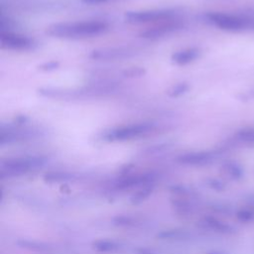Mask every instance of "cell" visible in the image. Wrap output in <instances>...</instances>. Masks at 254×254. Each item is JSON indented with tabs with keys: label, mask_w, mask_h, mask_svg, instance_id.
Here are the masks:
<instances>
[{
	"label": "cell",
	"mask_w": 254,
	"mask_h": 254,
	"mask_svg": "<svg viewBox=\"0 0 254 254\" xmlns=\"http://www.w3.org/2000/svg\"><path fill=\"white\" fill-rule=\"evenodd\" d=\"M189 84L187 82H180L174 86H172V88L169 89L168 91V95L171 97H177L180 96L182 94H184L185 92L188 91L189 89Z\"/></svg>",
	"instance_id": "cell-21"
},
{
	"label": "cell",
	"mask_w": 254,
	"mask_h": 254,
	"mask_svg": "<svg viewBox=\"0 0 254 254\" xmlns=\"http://www.w3.org/2000/svg\"><path fill=\"white\" fill-rule=\"evenodd\" d=\"M0 43L3 49L18 52L33 51L37 47V42L33 38L11 31H1Z\"/></svg>",
	"instance_id": "cell-7"
},
{
	"label": "cell",
	"mask_w": 254,
	"mask_h": 254,
	"mask_svg": "<svg viewBox=\"0 0 254 254\" xmlns=\"http://www.w3.org/2000/svg\"><path fill=\"white\" fill-rule=\"evenodd\" d=\"M208 254H221V253H218V252H212V253H208Z\"/></svg>",
	"instance_id": "cell-27"
},
{
	"label": "cell",
	"mask_w": 254,
	"mask_h": 254,
	"mask_svg": "<svg viewBox=\"0 0 254 254\" xmlns=\"http://www.w3.org/2000/svg\"><path fill=\"white\" fill-rule=\"evenodd\" d=\"M215 158L213 152L209 151H195V152H188L180 155L177 158V162L181 165L185 166H192V167H201L210 164Z\"/></svg>",
	"instance_id": "cell-10"
},
{
	"label": "cell",
	"mask_w": 254,
	"mask_h": 254,
	"mask_svg": "<svg viewBox=\"0 0 254 254\" xmlns=\"http://www.w3.org/2000/svg\"><path fill=\"white\" fill-rule=\"evenodd\" d=\"M144 73V69L141 67H131L129 69H126L124 72V75L134 77V76H140Z\"/></svg>",
	"instance_id": "cell-23"
},
{
	"label": "cell",
	"mask_w": 254,
	"mask_h": 254,
	"mask_svg": "<svg viewBox=\"0 0 254 254\" xmlns=\"http://www.w3.org/2000/svg\"><path fill=\"white\" fill-rule=\"evenodd\" d=\"M48 162L46 156L26 155L3 159L0 162V177L13 179L26 176L42 169Z\"/></svg>",
	"instance_id": "cell-2"
},
{
	"label": "cell",
	"mask_w": 254,
	"mask_h": 254,
	"mask_svg": "<svg viewBox=\"0 0 254 254\" xmlns=\"http://www.w3.org/2000/svg\"><path fill=\"white\" fill-rule=\"evenodd\" d=\"M176 18H178V12L173 9L129 11L125 14V20L130 24L161 23Z\"/></svg>",
	"instance_id": "cell-6"
},
{
	"label": "cell",
	"mask_w": 254,
	"mask_h": 254,
	"mask_svg": "<svg viewBox=\"0 0 254 254\" xmlns=\"http://www.w3.org/2000/svg\"><path fill=\"white\" fill-rule=\"evenodd\" d=\"M192 233L184 228H171L165 229L157 233V238L170 242H186L192 238Z\"/></svg>",
	"instance_id": "cell-11"
},
{
	"label": "cell",
	"mask_w": 254,
	"mask_h": 254,
	"mask_svg": "<svg viewBox=\"0 0 254 254\" xmlns=\"http://www.w3.org/2000/svg\"><path fill=\"white\" fill-rule=\"evenodd\" d=\"M155 188H156V184H149L137 189V190L134 191L133 195L130 198L131 202L133 204H138L143 202L154 192Z\"/></svg>",
	"instance_id": "cell-16"
},
{
	"label": "cell",
	"mask_w": 254,
	"mask_h": 254,
	"mask_svg": "<svg viewBox=\"0 0 254 254\" xmlns=\"http://www.w3.org/2000/svg\"><path fill=\"white\" fill-rule=\"evenodd\" d=\"M237 218L240 220V221H251L254 217V214L252 211L248 210V209H241L237 212Z\"/></svg>",
	"instance_id": "cell-22"
},
{
	"label": "cell",
	"mask_w": 254,
	"mask_h": 254,
	"mask_svg": "<svg viewBox=\"0 0 254 254\" xmlns=\"http://www.w3.org/2000/svg\"><path fill=\"white\" fill-rule=\"evenodd\" d=\"M58 66V63H56V62H49V63H46L45 64H43V65H41V68L42 69H46V70H50V69H54V68H56Z\"/></svg>",
	"instance_id": "cell-24"
},
{
	"label": "cell",
	"mask_w": 254,
	"mask_h": 254,
	"mask_svg": "<svg viewBox=\"0 0 254 254\" xmlns=\"http://www.w3.org/2000/svg\"><path fill=\"white\" fill-rule=\"evenodd\" d=\"M209 185L211 186V188L216 189V190H219V189H221V188H222L221 183H220V182H218V181H216V180H211V181H210V183H209Z\"/></svg>",
	"instance_id": "cell-26"
},
{
	"label": "cell",
	"mask_w": 254,
	"mask_h": 254,
	"mask_svg": "<svg viewBox=\"0 0 254 254\" xmlns=\"http://www.w3.org/2000/svg\"><path fill=\"white\" fill-rule=\"evenodd\" d=\"M156 129L157 126L154 123H133L109 129L102 134L101 138L107 142H124L148 136Z\"/></svg>",
	"instance_id": "cell-4"
},
{
	"label": "cell",
	"mask_w": 254,
	"mask_h": 254,
	"mask_svg": "<svg viewBox=\"0 0 254 254\" xmlns=\"http://www.w3.org/2000/svg\"><path fill=\"white\" fill-rule=\"evenodd\" d=\"M158 174L155 172L144 173H124L118 177L112 184L114 191H126L133 189H139L145 185L156 184Z\"/></svg>",
	"instance_id": "cell-5"
},
{
	"label": "cell",
	"mask_w": 254,
	"mask_h": 254,
	"mask_svg": "<svg viewBox=\"0 0 254 254\" xmlns=\"http://www.w3.org/2000/svg\"><path fill=\"white\" fill-rule=\"evenodd\" d=\"M17 244L19 245V247L23 248V249H27L30 251H37L40 253L43 252H48L49 250H51V247L44 242L41 241H35V240H19L17 242Z\"/></svg>",
	"instance_id": "cell-18"
},
{
	"label": "cell",
	"mask_w": 254,
	"mask_h": 254,
	"mask_svg": "<svg viewBox=\"0 0 254 254\" xmlns=\"http://www.w3.org/2000/svg\"><path fill=\"white\" fill-rule=\"evenodd\" d=\"M207 21L216 28L227 32H244L254 27V17L248 14H233L227 12H209Z\"/></svg>",
	"instance_id": "cell-3"
},
{
	"label": "cell",
	"mask_w": 254,
	"mask_h": 254,
	"mask_svg": "<svg viewBox=\"0 0 254 254\" xmlns=\"http://www.w3.org/2000/svg\"><path fill=\"white\" fill-rule=\"evenodd\" d=\"M136 50L126 47L102 48L92 51L89 55V58L97 61H114L133 57L136 55Z\"/></svg>",
	"instance_id": "cell-9"
},
{
	"label": "cell",
	"mask_w": 254,
	"mask_h": 254,
	"mask_svg": "<svg viewBox=\"0 0 254 254\" xmlns=\"http://www.w3.org/2000/svg\"><path fill=\"white\" fill-rule=\"evenodd\" d=\"M183 27H184L183 21L180 20L179 18H176L173 20L161 22L152 28L146 29L145 31L140 33V36L145 39L156 40V39L165 37L167 35H170L174 32H177L183 29Z\"/></svg>",
	"instance_id": "cell-8"
},
{
	"label": "cell",
	"mask_w": 254,
	"mask_h": 254,
	"mask_svg": "<svg viewBox=\"0 0 254 254\" xmlns=\"http://www.w3.org/2000/svg\"><path fill=\"white\" fill-rule=\"evenodd\" d=\"M143 221L133 215H116L113 218V224L118 227H124V228H133L138 227Z\"/></svg>",
	"instance_id": "cell-17"
},
{
	"label": "cell",
	"mask_w": 254,
	"mask_h": 254,
	"mask_svg": "<svg viewBox=\"0 0 254 254\" xmlns=\"http://www.w3.org/2000/svg\"><path fill=\"white\" fill-rule=\"evenodd\" d=\"M77 179V175L64 171H52L48 172L44 176V181L50 184H63L74 182Z\"/></svg>",
	"instance_id": "cell-15"
},
{
	"label": "cell",
	"mask_w": 254,
	"mask_h": 254,
	"mask_svg": "<svg viewBox=\"0 0 254 254\" xmlns=\"http://www.w3.org/2000/svg\"><path fill=\"white\" fill-rule=\"evenodd\" d=\"M109 29V25L104 21H76L56 23L48 27L47 33L61 39H84L101 35Z\"/></svg>",
	"instance_id": "cell-1"
},
{
	"label": "cell",
	"mask_w": 254,
	"mask_h": 254,
	"mask_svg": "<svg viewBox=\"0 0 254 254\" xmlns=\"http://www.w3.org/2000/svg\"><path fill=\"white\" fill-rule=\"evenodd\" d=\"M199 225L202 228L209 229L211 231L221 233V234H230L233 232L231 225L222 221L214 216H204L199 220Z\"/></svg>",
	"instance_id": "cell-12"
},
{
	"label": "cell",
	"mask_w": 254,
	"mask_h": 254,
	"mask_svg": "<svg viewBox=\"0 0 254 254\" xmlns=\"http://www.w3.org/2000/svg\"><path fill=\"white\" fill-rule=\"evenodd\" d=\"M234 141L242 144H254V128L241 129L235 133Z\"/></svg>",
	"instance_id": "cell-19"
},
{
	"label": "cell",
	"mask_w": 254,
	"mask_h": 254,
	"mask_svg": "<svg viewBox=\"0 0 254 254\" xmlns=\"http://www.w3.org/2000/svg\"><path fill=\"white\" fill-rule=\"evenodd\" d=\"M83 3L86 4H102V3H107V2H112L116 0H80Z\"/></svg>",
	"instance_id": "cell-25"
},
{
	"label": "cell",
	"mask_w": 254,
	"mask_h": 254,
	"mask_svg": "<svg viewBox=\"0 0 254 254\" xmlns=\"http://www.w3.org/2000/svg\"><path fill=\"white\" fill-rule=\"evenodd\" d=\"M222 171L225 175L229 178L236 180L242 176V169L241 167L235 162H226L222 166Z\"/></svg>",
	"instance_id": "cell-20"
},
{
	"label": "cell",
	"mask_w": 254,
	"mask_h": 254,
	"mask_svg": "<svg viewBox=\"0 0 254 254\" xmlns=\"http://www.w3.org/2000/svg\"><path fill=\"white\" fill-rule=\"evenodd\" d=\"M94 251L103 254H113L122 251L124 245L114 239H96L91 243Z\"/></svg>",
	"instance_id": "cell-13"
},
{
	"label": "cell",
	"mask_w": 254,
	"mask_h": 254,
	"mask_svg": "<svg viewBox=\"0 0 254 254\" xmlns=\"http://www.w3.org/2000/svg\"><path fill=\"white\" fill-rule=\"evenodd\" d=\"M199 55L200 51L197 48H188L174 53L172 56V61L179 65H185L195 61Z\"/></svg>",
	"instance_id": "cell-14"
}]
</instances>
